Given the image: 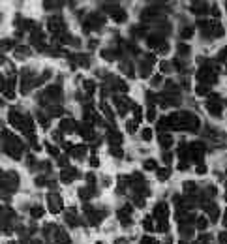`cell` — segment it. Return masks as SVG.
<instances>
[{
	"label": "cell",
	"mask_w": 227,
	"mask_h": 244,
	"mask_svg": "<svg viewBox=\"0 0 227 244\" xmlns=\"http://www.w3.org/2000/svg\"><path fill=\"white\" fill-rule=\"evenodd\" d=\"M143 227L147 231H154V225H152V218H147V220L143 222Z\"/></svg>",
	"instance_id": "484cf974"
},
{
	"label": "cell",
	"mask_w": 227,
	"mask_h": 244,
	"mask_svg": "<svg viewBox=\"0 0 227 244\" xmlns=\"http://www.w3.org/2000/svg\"><path fill=\"white\" fill-rule=\"evenodd\" d=\"M109 141L113 145H120L122 143V135L118 131H109Z\"/></svg>",
	"instance_id": "8fae6325"
},
{
	"label": "cell",
	"mask_w": 227,
	"mask_h": 244,
	"mask_svg": "<svg viewBox=\"0 0 227 244\" xmlns=\"http://www.w3.org/2000/svg\"><path fill=\"white\" fill-rule=\"evenodd\" d=\"M113 19H115L116 23H124V21H126V11H124V9H120V8H118L116 11L113 13Z\"/></svg>",
	"instance_id": "9c48e42d"
},
{
	"label": "cell",
	"mask_w": 227,
	"mask_h": 244,
	"mask_svg": "<svg viewBox=\"0 0 227 244\" xmlns=\"http://www.w3.org/2000/svg\"><path fill=\"white\" fill-rule=\"evenodd\" d=\"M159 143H162L163 149H169V146L173 145V139H171V135H162L159 137Z\"/></svg>",
	"instance_id": "4fadbf2b"
},
{
	"label": "cell",
	"mask_w": 227,
	"mask_h": 244,
	"mask_svg": "<svg viewBox=\"0 0 227 244\" xmlns=\"http://www.w3.org/2000/svg\"><path fill=\"white\" fill-rule=\"evenodd\" d=\"M171 160H173V156L169 154V152H165V154H163V161H165V164H171Z\"/></svg>",
	"instance_id": "ab89813d"
},
{
	"label": "cell",
	"mask_w": 227,
	"mask_h": 244,
	"mask_svg": "<svg viewBox=\"0 0 227 244\" xmlns=\"http://www.w3.org/2000/svg\"><path fill=\"white\" fill-rule=\"evenodd\" d=\"M180 36H182L184 39L192 38V36H193V28H192V27H184L182 30H180Z\"/></svg>",
	"instance_id": "9a60e30c"
},
{
	"label": "cell",
	"mask_w": 227,
	"mask_h": 244,
	"mask_svg": "<svg viewBox=\"0 0 227 244\" xmlns=\"http://www.w3.org/2000/svg\"><path fill=\"white\" fill-rule=\"evenodd\" d=\"M188 53H190V47L184 45V43H180L178 45V55H188Z\"/></svg>",
	"instance_id": "f546056e"
},
{
	"label": "cell",
	"mask_w": 227,
	"mask_h": 244,
	"mask_svg": "<svg viewBox=\"0 0 227 244\" xmlns=\"http://www.w3.org/2000/svg\"><path fill=\"white\" fill-rule=\"evenodd\" d=\"M56 242L58 244H70V237L64 231H56Z\"/></svg>",
	"instance_id": "7c38bea8"
},
{
	"label": "cell",
	"mask_w": 227,
	"mask_h": 244,
	"mask_svg": "<svg viewBox=\"0 0 227 244\" xmlns=\"http://www.w3.org/2000/svg\"><path fill=\"white\" fill-rule=\"evenodd\" d=\"M92 194H94V192H92L90 188H81V190H79V197H81L83 201H86V199H88V197H90Z\"/></svg>",
	"instance_id": "5bb4252c"
},
{
	"label": "cell",
	"mask_w": 227,
	"mask_h": 244,
	"mask_svg": "<svg viewBox=\"0 0 227 244\" xmlns=\"http://www.w3.org/2000/svg\"><path fill=\"white\" fill-rule=\"evenodd\" d=\"M49 30L55 34H64V23L62 17H51L49 19Z\"/></svg>",
	"instance_id": "6da1fadb"
},
{
	"label": "cell",
	"mask_w": 227,
	"mask_h": 244,
	"mask_svg": "<svg viewBox=\"0 0 227 244\" xmlns=\"http://www.w3.org/2000/svg\"><path fill=\"white\" fill-rule=\"evenodd\" d=\"M159 64H162V72H165V73L171 72V66H169V62H159Z\"/></svg>",
	"instance_id": "8d00e7d4"
},
{
	"label": "cell",
	"mask_w": 227,
	"mask_h": 244,
	"mask_svg": "<svg viewBox=\"0 0 227 244\" xmlns=\"http://www.w3.org/2000/svg\"><path fill=\"white\" fill-rule=\"evenodd\" d=\"M139 73H141V77H148L150 75V64H141V70H139Z\"/></svg>",
	"instance_id": "ffe728a7"
},
{
	"label": "cell",
	"mask_w": 227,
	"mask_h": 244,
	"mask_svg": "<svg viewBox=\"0 0 227 244\" xmlns=\"http://www.w3.org/2000/svg\"><path fill=\"white\" fill-rule=\"evenodd\" d=\"M47 201H49V208L51 212H60L62 210V199L55 194H49L47 195Z\"/></svg>",
	"instance_id": "7a4b0ae2"
},
{
	"label": "cell",
	"mask_w": 227,
	"mask_h": 244,
	"mask_svg": "<svg viewBox=\"0 0 227 244\" xmlns=\"http://www.w3.org/2000/svg\"><path fill=\"white\" fill-rule=\"evenodd\" d=\"M49 115L51 116H60L62 115V107H60V105H51V107H49Z\"/></svg>",
	"instance_id": "ac0fdd59"
},
{
	"label": "cell",
	"mask_w": 227,
	"mask_h": 244,
	"mask_svg": "<svg viewBox=\"0 0 227 244\" xmlns=\"http://www.w3.org/2000/svg\"><path fill=\"white\" fill-rule=\"evenodd\" d=\"M210 32H212V36L214 38H221V36H223V27H221V24L220 23H212V30H210Z\"/></svg>",
	"instance_id": "ba28073f"
},
{
	"label": "cell",
	"mask_w": 227,
	"mask_h": 244,
	"mask_svg": "<svg viewBox=\"0 0 227 244\" xmlns=\"http://www.w3.org/2000/svg\"><path fill=\"white\" fill-rule=\"evenodd\" d=\"M186 167H188V161H180V164H178V169L180 171H186Z\"/></svg>",
	"instance_id": "7bdbcfd3"
},
{
	"label": "cell",
	"mask_w": 227,
	"mask_h": 244,
	"mask_svg": "<svg viewBox=\"0 0 227 244\" xmlns=\"http://www.w3.org/2000/svg\"><path fill=\"white\" fill-rule=\"evenodd\" d=\"M101 107H103V113H105L107 116H109V118L113 120V118H115V115H113V111H111V107H109V105H107V103H103L101 105Z\"/></svg>",
	"instance_id": "83f0119b"
},
{
	"label": "cell",
	"mask_w": 227,
	"mask_h": 244,
	"mask_svg": "<svg viewBox=\"0 0 227 244\" xmlns=\"http://www.w3.org/2000/svg\"><path fill=\"white\" fill-rule=\"evenodd\" d=\"M90 165L92 167H98V165H100V160H98V158H92L90 160Z\"/></svg>",
	"instance_id": "ee69618b"
},
{
	"label": "cell",
	"mask_w": 227,
	"mask_h": 244,
	"mask_svg": "<svg viewBox=\"0 0 227 244\" xmlns=\"http://www.w3.org/2000/svg\"><path fill=\"white\" fill-rule=\"evenodd\" d=\"M85 152H86V146H75V149H71V154H73L75 158H83Z\"/></svg>",
	"instance_id": "2e32d148"
},
{
	"label": "cell",
	"mask_w": 227,
	"mask_h": 244,
	"mask_svg": "<svg viewBox=\"0 0 227 244\" xmlns=\"http://www.w3.org/2000/svg\"><path fill=\"white\" fill-rule=\"evenodd\" d=\"M13 47V39H2V42H0V49H2V51H9V49H11Z\"/></svg>",
	"instance_id": "e0dca14e"
},
{
	"label": "cell",
	"mask_w": 227,
	"mask_h": 244,
	"mask_svg": "<svg viewBox=\"0 0 227 244\" xmlns=\"http://www.w3.org/2000/svg\"><path fill=\"white\" fill-rule=\"evenodd\" d=\"M195 188H197V186H195V182H184V190L186 192H195Z\"/></svg>",
	"instance_id": "f1b7e54d"
},
{
	"label": "cell",
	"mask_w": 227,
	"mask_h": 244,
	"mask_svg": "<svg viewBox=\"0 0 227 244\" xmlns=\"http://www.w3.org/2000/svg\"><path fill=\"white\" fill-rule=\"evenodd\" d=\"M143 167H144L147 171H152V169H156V161H154V160H147V161L143 164Z\"/></svg>",
	"instance_id": "cb8c5ba5"
},
{
	"label": "cell",
	"mask_w": 227,
	"mask_h": 244,
	"mask_svg": "<svg viewBox=\"0 0 227 244\" xmlns=\"http://www.w3.org/2000/svg\"><path fill=\"white\" fill-rule=\"evenodd\" d=\"M223 225H227V210H225V216H223Z\"/></svg>",
	"instance_id": "7dc6e473"
},
{
	"label": "cell",
	"mask_w": 227,
	"mask_h": 244,
	"mask_svg": "<svg viewBox=\"0 0 227 244\" xmlns=\"http://www.w3.org/2000/svg\"><path fill=\"white\" fill-rule=\"evenodd\" d=\"M79 177V173H77L73 167H68V169H64L62 171V175H60V179L64 180V182H71L73 179H77Z\"/></svg>",
	"instance_id": "277c9868"
},
{
	"label": "cell",
	"mask_w": 227,
	"mask_h": 244,
	"mask_svg": "<svg viewBox=\"0 0 227 244\" xmlns=\"http://www.w3.org/2000/svg\"><path fill=\"white\" fill-rule=\"evenodd\" d=\"M220 240L221 244H227V233H220Z\"/></svg>",
	"instance_id": "b9f144b4"
},
{
	"label": "cell",
	"mask_w": 227,
	"mask_h": 244,
	"mask_svg": "<svg viewBox=\"0 0 227 244\" xmlns=\"http://www.w3.org/2000/svg\"><path fill=\"white\" fill-rule=\"evenodd\" d=\"M101 57H103V58H107V60H113V58H115V55L109 53V51H101Z\"/></svg>",
	"instance_id": "d590c367"
},
{
	"label": "cell",
	"mask_w": 227,
	"mask_h": 244,
	"mask_svg": "<svg viewBox=\"0 0 227 244\" xmlns=\"http://www.w3.org/2000/svg\"><path fill=\"white\" fill-rule=\"evenodd\" d=\"M36 186H45V179H43V177L36 179Z\"/></svg>",
	"instance_id": "60d3db41"
},
{
	"label": "cell",
	"mask_w": 227,
	"mask_h": 244,
	"mask_svg": "<svg viewBox=\"0 0 227 244\" xmlns=\"http://www.w3.org/2000/svg\"><path fill=\"white\" fill-rule=\"evenodd\" d=\"M85 88H86V92H88V94H92V92H94V88H96V85L92 83V81H85Z\"/></svg>",
	"instance_id": "4316f807"
},
{
	"label": "cell",
	"mask_w": 227,
	"mask_h": 244,
	"mask_svg": "<svg viewBox=\"0 0 227 244\" xmlns=\"http://www.w3.org/2000/svg\"><path fill=\"white\" fill-rule=\"evenodd\" d=\"M147 118H148V120H154V118H156V111H154V107H150V109H148V113H147Z\"/></svg>",
	"instance_id": "e575fe53"
},
{
	"label": "cell",
	"mask_w": 227,
	"mask_h": 244,
	"mask_svg": "<svg viewBox=\"0 0 227 244\" xmlns=\"http://www.w3.org/2000/svg\"><path fill=\"white\" fill-rule=\"evenodd\" d=\"M162 81H163V77H162V75H154V77H152V86H158V85H162Z\"/></svg>",
	"instance_id": "4dcf8cb0"
},
{
	"label": "cell",
	"mask_w": 227,
	"mask_h": 244,
	"mask_svg": "<svg viewBox=\"0 0 227 244\" xmlns=\"http://www.w3.org/2000/svg\"><path fill=\"white\" fill-rule=\"evenodd\" d=\"M206 225H208V220L203 218V216H199L197 218V227H199V229H206Z\"/></svg>",
	"instance_id": "7402d4cb"
},
{
	"label": "cell",
	"mask_w": 227,
	"mask_h": 244,
	"mask_svg": "<svg viewBox=\"0 0 227 244\" xmlns=\"http://www.w3.org/2000/svg\"><path fill=\"white\" fill-rule=\"evenodd\" d=\"M197 173H199V175H205V173H206V165L199 164V165H197Z\"/></svg>",
	"instance_id": "f35d334b"
},
{
	"label": "cell",
	"mask_w": 227,
	"mask_h": 244,
	"mask_svg": "<svg viewBox=\"0 0 227 244\" xmlns=\"http://www.w3.org/2000/svg\"><path fill=\"white\" fill-rule=\"evenodd\" d=\"M47 150H49V154H51V156H55V158L58 156V149H55L53 145H47Z\"/></svg>",
	"instance_id": "836d02e7"
},
{
	"label": "cell",
	"mask_w": 227,
	"mask_h": 244,
	"mask_svg": "<svg viewBox=\"0 0 227 244\" xmlns=\"http://www.w3.org/2000/svg\"><path fill=\"white\" fill-rule=\"evenodd\" d=\"M30 214H32V218H41L43 216V208L41 207H32L30 208Z\"/></svg>",
	"instance_id": "d6986e66"
},
{
	"label": "cell",
	"mask_w": 227,
	"mask_h": 244,
	"mask_svg": "<svg viewBox=\"0 0 227 244\" xmlns=\"http://www.w3.org/2000/svg\"><path fill=\"white\" fill-rule=\"evenodd\" d=\"M141 135H143V139H144V141H150V137H152V130H148V128H147V130H143V133H141Z\"/></svg>",
	"instance_id": "d6a6232c"
},
{
	"label": "cell",
	"mask_w": 227,
	"mask_h": 244,
	"mask_svg": "<svg viewBox=\"0 0 227 244\" xmlns=\"http://www.w3.org/2000/svg\"><path fill=\"white\" fill-rule=\"evenodd\" d=\"M68 164V158H60V165H66Z\"/></svg>",
	"instance_id": "bcb514c9"
},
{
	"label": "cell",
	"mask_w": 227,
	"mask_h": 244,
	"mask_svg": "<svg viewBox=\"0 0 227 244\" xmlns=\"http://www.w3.org/2000/svg\"><path fill=\"white\" fill-rule=\"evenodd\" d=\"M195 90H197L199 96H208V86H206V85H199Z\"/></svg>",
	"instance_id": "603a6c76"
},
{
	"label": "cell",
	"mask_w": 227,
	"mask_h": 244,
	"mask_svg": "<svg viewBox=\"0 0 227 244\" xmlns=\"http://www.w3.org/2000/svg\"><path fill=\"white\" fill-rule=\"evenodd\" d=\"M131 207L130 205H126L124 208H120V210H118V218H120V222H122V225L126 227V225H130L131 223Z\"/></svg>",
	"instance_id": "3957f363"
},
{
	"label": "cell",
	"mask_w": 227,
	"mask_h": 244,
	"mask_svg": "<svg viewBox=\"0 0 227 244\" xmlns=\"http://www.w3.org/2000/svg\"><path fill=\"white\" fill-rule=\"evenodd\" d=\"M169 175H171V169H159V171H158V179H159V180L169 179Z\"/></svg>",
	"instance_id": "44dd1931"
},
{
	"label": "cell",
	"mask_w": 227,
	"mask_h": 244,
	"mask_svg": "<svg viewBox=\"0 0 227 244\" xmlns=\"http://www.w3.org/2000/svg\"><path fill=\"white\" fill-rule=\"evenodd\" d=\"M154 216H156L158 220H165V218H167V205H165V203L156 205V208H154Z\"/></svg>",
	"instance_id": "5b68a950"
},
{
	"label": "cell",
	"mask_w": 227,
	"mask_h": 244,
	"mask_svg": "<svg viewBox=\"0 0 227 244\" xmlns=\"http://www.w3.org/2000/svg\"><path fill=\"white\" fill-rule=\"evenodd\" d=\"M180 235L186 237V238H188V237H193V229H192V227H182V229H180Z\"/></svg>",
	"instance_id": "d4e9b609"
},
{
	"label": "cell",
	"mask_w": 227,
	"mask_h": 244,
	"mask_svg": "<svg viewBox=\"0 0 227 244\" xmlns=\"http://www.w3.org/2000/svg\"><path fill=\"white\" fill-rule=\"evenodd\" d=\"M208 113L210 115H214V116H220L221 115V105H220V101H208Z\"/></svg>",
	"instance_id": "8992f818"
},
{
	"label": "cell",
	"mask_w": 227,
	"mask_h": 244,
	"mask_svg": "<svg viewBox=\"0 0 227 244\" xmlns=\"http://www.w3.org/2000/svg\"><path fill=\"white\" fill-rule=\"evenodd\" d=\"M75 130V120L71 118H64L60 124V131H73Z\"/></svg>",
	"instance_id": "52a82bcc"
},
{
	"label": "cell",
	"mask_w": 227,
	"mask_h": 244,
	"mask_svg": "<svg viewBox=\"0 0 227 244\" xmlns=\"http://www.w3.org/2000/svg\"><path fill=\"white\" fill-rule=\"evenodd\" d=\"M15 57H17V58H27V57H30V49L28 47H17V51H15Z\"/></svg>",
	"instance_id": "30bf717a"
},
{
	"label": "cell",
	"mask_w": 227,
	"mask_h": 244,
	"mask_svg": "<svg viewBox=\"0 0 227 244\" xmlns=\"http://www.w3.org/2000/svg\"><path fill=\"white\" fill-rule=\"evenodd\" d=\"M212 15H214V17H218V15H220V9L216 6H212Z\"/></svg>",
	"instance_id": "f6af8a7d"
},
{
	"label": "cell",
	"mask_w": 227,
	"mask_h": 244,
	"mask_svg": "<svg viewBox=\"0 0 227 244\" xmlns=\"http://www.w3.org/2000/svg\"><path fill=\"white\" fill-rule=\"evenodd\" d=\"M126 128H128V131H130V133H133V131H135L137 130V122H128V124H126Z\"/></svg>",
	"instance_id": "1f68e13d"
},
{
	"label": "cell",
	"mask_w": 227,
	"mask_h": 244,
	"mask_svg": "<svg viewBox=\"0 0 227 244\" xmlns=\"http://www.w3.org/2000/svg\"><path fill=\"white\" fill-rule=\"evenodd\" d=\"M111 154H113V156H116V158H120V156H122V150H120V149H115V146H113V149H111Z\"/></svg>",
	"instance_id": "74e56055"
},
{
	"label": "cell",
	"mask_w": 227,
	"mask_h": 244,
	"mask_svg": "<svg viewBox=\"0 0 227 244\" xmlns=\"http://www.w3.org/2000/svg\"><path fill=\"white\" fill-rule=\"evenodd\" d=\"M165 244H169V242H165Z\"/></svg>",
	"instance_id": "c3c4849f"
}]
</instances>
